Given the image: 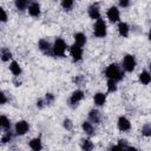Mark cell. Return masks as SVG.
Masks as SVG:
<instances>
[{"label": "cell", "mask_w": 151, "mask_h": 151, "mask_svg": "<svg viewBox=\"0 0 151 151\" xmlns=\"http://www.w3.org/2000/svg\"><path fill=\"white\" fill-rule=\"evenodd\" d=\"M129 32H130V27H129V25L126 22L122 21V22L118 24V33H119L120 37L126 38L129 35Z\"/></svg>", "instance_id": "cell-13"}, {"label": "cell", "mask_w": 151, "mask_h": 151, "mask_svg": "<svg viewBox=\"0 0 151 151\" xmlns=\"http://www.w3.org/2000/svg\"><path fill=\"white\" fill-rule=\"evenodd\" d=\"M0 13H1V21L2 22H6L7 21V14H6L5 9L4 8H0Z\"/></svg>", "instance_id": "cell-32"}, {"label": "cell", "mask_w": 151, "mask_h": 151, "mask_svg": "<svg viewBox=\"0 0 151 151\" xmlns=\"http://www.w3.org/2000/svg\"><path fill=\"white\" fill-rule=\"evenodd\" d=\"M93 33L97 38H104L107 33V27H106V22L99 18L97 19L96 24H94V28H93Z\"/></svg>", "instance_id": "cell-3"}, {"label": "cell", "mask_w": 151, "mask_h": 151, "mask_svg": "<svg viewBox=\"0 0 151 151\" xmlns=\"http://www.w3.org/2000/svg\"><path fill=\"white\" fill-rule=\"evenodd\" d=\"M149 39H150V40H151V29H150V31H149Z\"/></svg>", "instance_id": "cell-35"}, {"label": "cell", "mask_w": 151, "mask_h": 151, "mask_svg": "<svg viewBox=\"0 0 151 151\" xmlns=\"http://www.w3.org/2000/svg\"><path fill=\"white\" fill-rule=\"evenodd\" d=\"M14 4H15V7L19 11H25L27 8L28 0H14Z\"/></svg>", "instance_id": "cell-22"}, {"label": "cell", "mask_w": 151, "mask_h": 151, "mask_svg": "<svg viewBox=\"0 0 151 151\" xmlns=\"http://www.w3.org/2000/svg\"><path fill=\"white\" fill-rule=\"evenodd\" d=\"M117 91V81L113 79H109L107 80V92L112 93Z\"/></svg>", "instance_id": "cell-24"}, {"label": "cell", "mask_w": 151, "mask_h": 151, "mask_svg": "<svg viewBox=\"0 0 151 151\" xmlns=\"http://www.w3.org/2000/svg\"><path fill=\"white\" fill-rule=\"evenodd\" d=\"M0 126L5 130V131H8L11 129V122L9 119L6 117V116H1L0 117Z\"/></svg>", "instance_id": "cell-21"}, {"label": "cell", "mask_w": 151, "mask_h": 151, "mask_svg": "<svg viewBox=\"0 0 151 151\" xmlns=\"http://www.w3.org/2000/svg\"><path fill=\"white\" fill-rule=\"evenodd\" d=\"M40 5L38 4V2H32L29 6H28V13H29V15L31 17H34V18H37V17H39L40 15Z\"/></svg>", "instance_id": "cell-12"}, {"label": "cell", "mask_w": 151, "mask_h": 151, "mask_svg": "<svg viewBox=\"0 0 151 151\" xmlns=\"http://www.w3.org/2000/svg\"><path fill=\"white\" fill-rule=\"evenodd\" d=\"M28 129H29V125L26 120H19L14 126L15 134H18V136H24L25 133H27Z\"/></svg>", "instance_id": "cell-6"}, {"label": "cell", "mask_w": 151, "mask_h": 151, "mask_svg": "<svg viewBox=\"0 0 151 151\" xmlns=\"http://www.w3.org/2000/svg\"><path fill=\"white\" fill-rule=\"evenodd\" d=\"M136 65H137V61H136L134 55H132V54H126V55L123 58V68H124L126 72H132V71L136 68Z\"/></svg>", "instance_id": "cell-4"}, {"label": "cell", "mask_w": 151, "mask_h": 151, "mask_svg": "<svg viewBox=\"0 0 151 151\" xmlns=\"http://www.w3.org/2000/svg\"><path fill=\"white\" fill-rule=\"evenodd\" d=\"M139 81L143 84V85H149L151 83V73L147 72V71H143L139 73Z\"/></svg>", "instance_id": "cell-15"}, {"label": "cell", "mask_w": 151, "mask_h": 151, "mask_svg": "<svg viewBox=\"0 0 151 151\" xmlns=\"http://www.w3.org/2000/svg\"><path fill=\"white\" fill-rule=\"evenodd\" d=\"M45 104H46V100H45V99H39V100L37 101V106H38L39 109H42Z\"/></svg>", "instance_id": "cell-33"}, {"label": "cell", "mask_w": 151, "mask_h": 151, "mask_svg": "<svg viewBox=\"0 0 151 151\" xmlns=\"http://www.w3.org/2000/svg\"><path fill=\"white\" fill-rule=\"evenodd\" d=\"M88 120L91 123H94V124H98L100 123V113L98 110H91L88 112Z\"/></svg>", "instance_id": "cell-17"}, {"label": "cell", "mask_w": 151, "mask_h": 151, "mask_svg": "<svg viewBox=\"0 0 151 151\" xmlns=\"http://www.w3.org/2000/svg\"><path fill=\"white\" fill-rule=\"evenodd\" d=\"M83 98H84V92H83L81 90H76V91L71 94L70 103H71V105H76V104H78Z\"/></svg>", "instance_id": "cell-11"}, {"label": "cell", "mask_w": 151, "mask_h": 151, "mask_svg": "<svg viewBox=\"0 0 151 151\" xmlns=\"http://www.w3.org/2000/svg\"><path fill=\"white\" fill-rule=\"evenodd\" d=\"M73 2H74V0H61V6H63V8H64V9L68 11V9H71V8H72Z\"/></svg>", "instance_id": "cell-27"}, {"label": "cell", "mask_w": 151, "mask_h": 151, "mask_svg": "<svg viewBox=\"0 0 151 151\" xmlns=\"http://www.w3.org/2000/svg\"><path fill=\"white\" fill-rule=\"evenodd\" d=\"M9 71H11L12 74L15 76V77H19V76L21 74V67H20V65H19L17 61H14V60L9 64Z\"/></svg>", "instance_id": "cell-20"}, {"label": "cell", "mask_w": 151, "mask_h": 151, "mask_svg": "<svg viewBox=\"0 0 151 151\" xmlns=\"http://www.w3.org/2000/svg\"><path fill=\"white\" fill-rule=\"evenodd\" d=\"M66 51V44L61 38H57L52 46V52L54 57H64Z\"/></svg>", "instance_id": "cell-2"}, {"label": "cell", "mask_w": 151, "mask_h": 151, "mask_svg": "<svg viewBox=\"0 0 151 151\" xmlns=\"http://www.w3.org/2000/svg\"><path fill=\"white\" fill-rule=\"evenodd\" d=\"M142 134L145 136V137H151V124L150 123H146L143 125L142 127Z\"/></svg>", "instance_id": "cell-26"}, {"label": "cell", "mask_w": 151, "mask_h": 151, "mask_svg": "<svg viewBox=\"0 0 151 151\" xmlns=\"http://www.w3.org/2000/svg\"><path fill=\"white\" fill-rule=\"evenodd\" d=\"M81 127H83V130H84V132H85L86 134H88V136L94 134V127H93V125H92V123H91L90 120L83 122Z\"/></svg>", "instance_id": "cell-18"}, {"label": "cell", "mask_w": 151, "mask_h": 151, "mask_svg": "<svg viewBox=\"0 0 151 151\" xmlns=\"http://www.w3.org/2000/svg\"><path fill=\"white\" fill-rule=\"evenodd\" d=\"M9 59H12V52L8 48H2L1 50V60L2 61H8Z\"/></svg>", "instance_id": "cell-23"}, {"label": "cell", "mask_w": 151, "mask_h": 151, "mask_svg": "<svg viewBox=\"0 0 151 151\" xmlns=\"http://www.w3.org/2000/svg\"><path fill=\"white\" fill-rule=\"evenodd\" d=\"M118 2H119V6L123 8H126L130 6V0H118Z\"/></svg>", "instance_id": "cell-31"}, {"label": "cell", "mask_w": 151, "mask_h": 151, "mask_svg": "<svg viewBox=\"0 0 151 151\" xmlns=\"http://www.w3.org/2000/svg\"><path fill=\"white\" fill-rule=\"evenodd\" d=\"M106 15H107V19L111 21V22H117V21H119V9L117 8V7H114V6H112V7H110L109 9H107V13H106Z\"/></svg>", "instance_id": "cell-8"}, {"label": "cell", "mask_w": 151, "mask_h": 151, "mask_svg": "<svg viewBox=\"0 0 151 151\" xmlns=\"http://www.w3.org/2000/svg\"><path fill=\"white\" fill-rule=\"evenodd\" d=\"M28 145L34 151H39V150L42 149V144H41V139L40 138H33V139H31L29 143H28Z\"/></svg>", "instance_id": "cell-19"}, {"label": "cell", "mask_w": 151, "mask_h": 151, "mask_svg": "<svg viewBox=\"0 0 151 151\" xmlns=\"http://www.w3.org/2000/svg\"><path fill=\"white\" fill-rule=\"evenodd\" d=\"M45 100H46V104H50V103H52V101L54 100V96H53L52 93H46Z\"/></svg>", "instance_id": "cell-30"}, {"label": "cell", "mask_w": 151, "mask_h": 151, "mask_svg": "<svg viewBox=\"0 0 151 151\" xmlns=\"http://www.w3.org/2000/svg\"><path fill=\"white\" fill-rule=\"evenodd\" d=\"M117 126H118V129L120 130V131H127V130H130V127H131V123H130V120L126 118V117H119L118 118V122H117Z\"/></svg>", "instance_id": "cell-9"}, {"label": "cell", "mask_w": 151, "mask_h": 151, "mask_svg": "<svg viewBox=\"0 0 151 151\" xmlns=\"http://www.w3.org/2000/svg\"><path fill=\"white\" fill-rule=\"evenodd\" d=\"M0 97H1V104H6L7 99H6V96H5V93H4V92H1V93H0Z\"/></svg>", "instance_id": "cell-34"}, {"label": "cell", "mask_w": 151, "mask_h": 151, "mask_svg": "<svg viewBox=\"0 0 151 151\" xmlns=\"http://www.w3.org/2000/svg\"><path fill=\"white\" fill-rule=\"evenodd\" d=\"M87 13H88V17L91 18V19H99L100 18V12H99V7H98V5L97 4H93V5H91L90 7H88V9H87Z\"/></svg>", "instance_id": "cell-10"}, {"label": "cell", "mask_w": 151, "mask_h": 151, "mask_svg": "<svg viewBox=\"0 0 151 151\" xmlns=\"http://www.w3.org/2000/svg\"><path fill=\"white\" fill-rule=\"evenodd\" d=\"M38 47L39 50L44 53V54H50V55H53V52H52V46L51 44L46 40V39H40L39 42H38Z\"/></svg>", "instance_id": "cell-7"}, {"label": "cell", "mask_w": 151, "mask_h": 151, "mask_svg": "<svg viewBox=\"0 0 151 151\" xmlns=\"http://www.w3.org/2000/svg\"><path fill=\"white\" fill-rule=\"evenodd\" d=\"M149 68H150V73H151V63H150V65H149Z\"/></svg>", "instance_id": "cell-36"}, {"label": "cell", "mask_w": 151, "mask_h": 151, "mask_svg": "<svg viewBox=\"0 0 151 151\" xmlns=\"http://www.w3.org/2000/svg\"><path fill=\"white\" fill-rule=\"evenodd\" d=\"M93 100H94V104L97 106H103L105 104V101H106V94L103 93V92H98V93L94 94Z\"/></svg>", "instance_id": "cell-14"}, {"label": "cell", "mask_w": 151, "mask_h": 151, "mask_svg": "<svg viewBox=\"0 0 151 151\" xmlns=\"http://www.w3.org/2000/svg\"><path fill=\"white\" fill-rule=\"evenodd\" d=\"M105 77L107 79H113L116 81H119L124 78V72L117 64H110L105 70Z\"/></svg>", "instance_id": "cell-1"}, {"label": "cell", "mask_w": 151, "mask_h": 151, "mask_svg": "<svg viewBox=\"0 0 151 151\" xmlns=\"http://www.w3.org/2000/svg\"><path fill=\"white\" fill-rule=\"evenodd\" d=\"M73 38H74V44H77V45H79V46H81V47L86 44V35H85L84 33H81V32L76 33V34L73 35Z\"/></svg>", "instance_id": "cell-16"}, {"label": "cell", "mask_w": 151, "mask_h": 151, "mask_svg": "<svg viewBox=\"0 0 151 151\" xmlns=\"http://www.w3.org/2000/svg\"><path fill=\"white\" fill-rule=\"evenodd\" d=\"M70 54H71L73 61H80L81 58H83V48H81V46H79L77 44H73L70 47Z\"/></svg>", "instance_id": "cell-5"}, {"label": "cell", "mask_w": 151, "mask_h": 151, "mask_svg": "<svg viewBox=\"0 0 151 151\" xmlns=\"http://www.w3.org/2000/svg\"><path fill=\"white\" fill-rule=\"evenodd\" d=\"M63 125H64V127L66 129V130H71L72 129V126H73V124H72V122L68 119V118H66L65 120H64V123H63Z\"/></svg>", "instance_id": "cell-29"}, {"label": "cell", "mask_w": 151, "mask_h": 151, "mask_svg": "<svg viewBox=\"0 0 151 151\" xmlns=\"http://www.w3.org/2000/svg\"><path fill=\"white\" fill-rule=\"evenodd\" d=\"M80 147L83 150H92L93 149V144L90 139H83L80 143Z\"/></svg>", "instance_id": "cell-25"}, {"label": "cell", "mask_w": 151, "mask_h": 151, "mask_svg": "<svg viewBox=\"0 0 151 151\" xmlns=\"http://www.w3.org/2000/svg\"><path fill=\"white\" fill-rule=\"evenodd\" d=\"M11 139H12V133H11V131L8 130V131H6V132L2 134V137H1V142H2L4 144H6V143L11 142Z\"/></svg>", "instance_id": "cell-28"}]
</instances>
